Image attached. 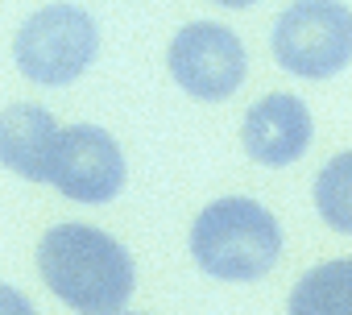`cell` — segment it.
<instances>
[{"instance_id": "obj_1", "label": "cell", "mask_w": 352, "mask_h": 315, "mask_svg": "<svg viewBox=\"0 0 352 315\" xmlns=\"http://www.w3.org/2000/svg\"><path fill=\"white\" fill-rule=\"evenodd\" d=\"M42 282L79 315H120L133 294V257L96 224H58L38 241Z\"/></svg>"}, {"instance_id": "obj_2", "label": "cell", "mask_w": 352, "mask_h": 315, "mask_svg": "<svg viewBox=\"0 0 352 315\" xmlns=\"http://www.w3.org/2000/svg\"><path fill=\"white\" fill-rule=\"evenodd\" d=\"M191 253L212 278L257 282L282 257V228L253 199H216L191 228Z\"/></svg>"}, {"instance_id": "obj_3", "label": "cell", "mask_w": 352, "mask_h": 315, "mask_svg": "<svg viewBox=\"0 0 352 315\" xmlns=\"http://www.w3.org/2000/svg\"><path fill=\"white\" fill-rule=\"evenodd\" d=\"M100 50V30L91 13L79 5H46L38 9L13 38L17 71L42 87L75 83Z\"/></svg>"}, {"instance_id": "obj_4", "label": "cell", "mask_w": 352, "mask_h": 315, "mask_svg": "<svg viewBox=\"0 0 352 315\" xmlns=\"http://www.w3.org/2000/svg\"><path fill=\"white\" fill-rule=\"evenodd\" d=\"M274 58L298 79H331L352 63V13L340 0H294L274 21Z\"/></svg>"}, {"instance_id": "obj_5", "label": "cell", "mask_w": 352, "mask_h": 315, "mask_svg": "<svg viewBox=\"0 0 352 315\" xmlns=\"http://www.w3.org/2000/svg\"><path fill=\"white\" fill-rule=\"evenodd\" d=\"M170 75L195 100H228L245 83V42L216 21H191L170 42Z\"/></svg>"}, {"instance_id": "obj_6", "label": "cell", "mask_w": 352, "mask_h": 315, "mask_svg": "<svg viewBox=\"0 0 352 315\" xmlns=\"http://www.w3.org/2000/svg\"><path fill=\"white\" fill-rule=\"evenodd\" d=\"M50 183L75 204H108L124 187V153L100 124L58 129L50 153Z\"/></svg>"}, {"instance_id": "obj_7", "label": "cell", "mask_w": 352, "mask_h": 315, "mask_svg": "<svg viewBox=\"0 0 352 315\" xmlns=\"http://www.w3.org/2000/svg\"><path fill=\"white\" fill-rule=\"evenodd\" d=\"M311 133H315L311 108L298 96H290V91H274V96L257 100L249 108V116H245V129H241L245 153L253 158V162H261V166H290V162H298V158L307 153V145H311Z\"/></svg>"}, {"instance_id": "obj_8", "label": "cell", "mask_w": 352, "mask_h": 315, "mask_svg": "<svg viewBox=\"0 0 352 315\" xmlns=\"http://www.w3.org/2000/svg\"><path fill=\"white\" fill-rule=\"evenodd\" d=\"M58 120L42 104H9L0 112V162L30 183H50Z\"/></svg>"}, {"instance_id": "obj_9", "label": "cell", "mask_w": 352, "mask_h": 315, "mask_svg": "<svg viewBox=\"0 0 352 315\" xmlns=\"http://www.w3.org/2000/svg\"><path fill=\"white\" fill-rule=\"evenodd\" d=\"M290 315H352V257L307 270L290 290Z\"/></svg>"}, {"instance_id": "obj_10", "label": "cell", "mask_w": 352, "mask_h": 315, "mask_svg": "<svg viewBox=\"0 0 352 315\" xmlns=\"http://www.w3.org/2000/svg\"><path fill=\"white\" fill-rule=\"evenodd\" d=\"M315 208L336 232L352 237V149L336 153L331 162L319 171V179H315Z\"/></svg>"}, {"instance_id": "obj_11", "label": "cell", "mask_w": 352, "mask_h": 315, "mask_svg": "<svg viewBox=\"0 0 352 315\" xmlns=\"http://www.w3.org/2000/svg\"><path fill=\"white\" fill-rule=\"evenodd\" d=\"M0 315H38V311H34V303L21 290H13V286L0 282Z\"/></svg>"}, {"instance_id": "obj_12", "label": "cell", "mask_w": 352, "mask_h": 315, "mask_svg": "<svg viewBox=\"0 0 352 315\" xmlns=\"http://www.w3.org/2000/svg\"><path fill=\"white\" fill-rule=\"evenodd\" d=\"M216 5H224V9H249V5H257V0H216Z\"/></svg>"}]
</instances>
